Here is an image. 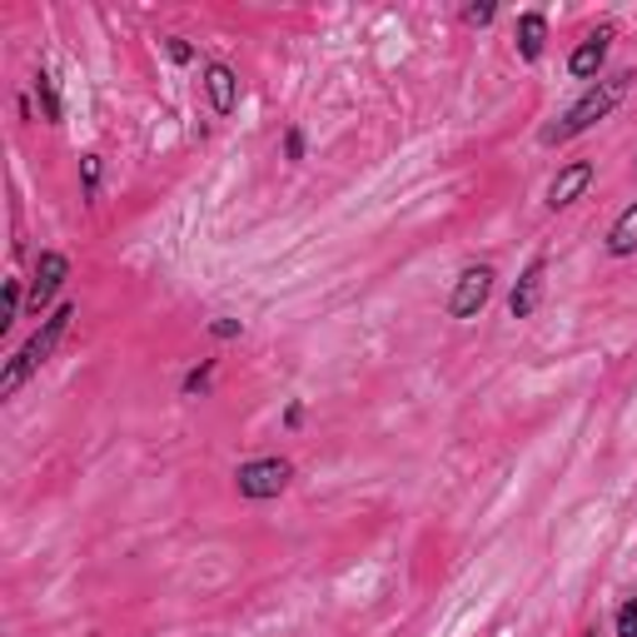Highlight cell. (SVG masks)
<instances>
[{
	"mask_svg": "<svg viewBox=\"0 0 637 637\" xmlns=\"http://www.w3.org/2000/svg\"><path fill=\"white\" fill-rule=\"evenodd\" d=\"M493 264H468L454 280V294H448V319H474L484 314V304L493 299Z\"/></svg>",
	"mask_w": 637,
	"mask_h": 637,
	"instance_id": "4",
	"label": "cell"
},
{
	"mask_svg": "<svg viewBox=\"0 0 637 637\" xmlns=\"http://www.w3.org/2000/svg\"><path fill=\"white\" fill-rule=\"evenodd\" d=\"M284 160H294V164L304 160V130H299V125H289V130H284Z\"/></svg>",
	"mask_w": 637,
	"mask_h": 637,
	"instance_id": "19",
	"label": "cell"
},
{
	"mask_svg": "<svg viewBox=\"0 0 637 637\" xmlns=\"http://www.w3.org/2000/svg\"><path fill=\"white\" fill-rule=\"evenodd\" d=\"M493 15H498L493 0H484V5H464V21H468V25H488Z\"/></svg>",
	"mask_w": 637,
	"mask_h": 637,
	"instance_id": "20",
	"label": "cell"
},
{
	"mask_svg": "<svg viewBox=\"0 0 637 637\" xmlns=\"http://www.w3.org/2000/svg\"><path fill=\"white\" fill-rule=\"evenodd\" d=\"M543 280H548V260H528V270L519 274V284H513V294H508V314L513 319H533L543 304Z\"/></svg>",
	"mask_w": 637,
	"mask_h": 637,
	"instance_id": "8",
	"label": "cell"
},
{
	"mask_svg": "<svg viewBox=\"0 0 637 637\" xmlns=\"http://www.w3.org/2000/svg\"><path fill=\"white\" fill-rule=\"evenodd\" d=\"M593 174H598V164H593V160H572V164H562V170L553 174L548 200H543V205H548V209H568V205H578V200L588 195Z\"/></svg>",
	"mask_w": 637,
	"mask_h": 637,
	"instance_id": "6",
	"label": "cell"
},
{
	"mask_svg": "<svg viewBox=\"0 0 637 637\" xmlns=\"http://www.w3.org/2000/svg\"><path fill=\"white\" fill-rule=\"evenodd\" d=\"M294 478V464L289 458H249V464L235 468V493L249 498V503H264V498H280Z\"/></svg>",
	"mask_w": 637,
	"mask_h": 637,
	"instance_id": "3",
	"label": "cell"
},
{
	"mask_svg": "<svg viewBox=\"0 0 637 637\" xmlns=\"http://www.w3.org/2000/svg\"><path fill=\"white\" fill-rule=\"evenodd\" d=\"M209 378H215V359H200V364L180 378V394H184V399H200V394L209 389Z\"/></svg>",
	"mask_w": 637,
	"mask_h": 637,
	"instance_id": "13",
	"label": "cell"
},
{
	"mask_svg": "<svg viewBox=\"0 0 637 637\" xmlns=\"http://www.w3.org/2000/svg\"><path fill=\"white\" fill-rule=\"evenodd\" d=\"M209 334H215L219 344H229V339L244 334V325H239V319H209Z\"/></svg>",
	"mask_w": 637,
	"mask_h": 637,
	"instance_id": "17",
	"label": "cell"
},
{
	"mask_svg": "<svg viewBox=\"0 0 637 637\" xmlns=\"http://www.w3.org/2000/svg\"><path fill=\"white\" fill-rule=\"evenodd\" d=\"M607 254H613V260L637 254V200L613 219V229H607Z\"/></svg>",
	"mask_w": 637,
	"mask_h": 637,
	"instance_id": "11",
	"label": "cell"
},
{
	"mask_svg": "<svg viewBox=\"0 0 637 637\" xmlns=\"http://www.w3.org/2000/svg\"><path fill=\"white\" fill-rule=\"evenodd\" d=\"M80 184H86V200L100 195V155H80Z\"/></svg>",
	"mask_w": 637,
	"mask_h": 637,
	"instance_id": "15",
	"label": "cell"
},
{
	"mask_svg": "<svg viewBox=\"0 0 637 637\" xmlns=\"http://www.w3.org/2000/svg\"><path fill=\"white\" fill-rule=\"evenodd\" d=\"M70 319H76V304H55V309L41 319V329H35V334L25 339L11 359H5V368H0V399H15V394L25 389V378H31L35 368L60 349V339L70 334Z\"/></svg>",
	"mask_w": 637,
	"mask_h": 637,
	"instance_id": "2",
	"label": "cell"
},
{
	"mask_svg": "<svg viewBox=\"0 0 637 637\" xmlns=\"http://www.w3.org/2000/svg\"><path fill=\"white\" fill-rule=\"evenodd\" d=\"M513 41H519V55L523 60H543V45H548V15L543 11H523L519 25H513Z\"/></svg>",
	"mask_w": 637,
	"mask_h": 637,
	"instance_id": "10",
	"label": "cell"
},
{
	"mask_svg": "<svg viewBox=\"0 0 637 637\" xmlns=\"http://www.w3.org/2000/svg\"><path fill=\"white\" fill-rule=\"evenodd\" d=\"M200 86H205L209 110H215V115H235V105H239V76L225 66V60H205Z\"/></svg>",
	"mask_w": 637,
	"mask_h": 637,
	"instance_id": "9",
	"label": "cell"
},
{
	"mask_svg": "<svg viewBox=\"0 0 637 637\" xmlns=\"http://www.w3.org/2000/svg\"><path fill=\"white\" fill-rule=\"evenodd\" d=\"M304 423V403H289V409H284V429H299Z\"/></svg>",
	"mask_w": 637,
	"mask_h": 637,
	"instance_id": "21",
	"label": "cell"
},
{
	"mask_svg": "<svg viewBox=\"0 0 637 637\" xmlns=\"http://www.w3.org/2000/svg\"><path fill=\"white\" fill-rule=\"evenodd\" d=\"M633 70H613V76H598L593 86L583 90V95L572 100L568 110H562L553 125H543V135L538 140L543 145H568V140H578V135H588L593 125H603L607 115H613L617 105L627 100V90H633Z\"/></svg>",
	"mask_w": 637,
	"mask_h": 637,
	"instance_id": "1",
	"label": "cell"
},
{
	"mask_svg": "<svg viewBox=\"0 0 637 637\" xmlns=\"http://www.w3.org/2000/svg\"><path fill=\"white\" fill-rule=\"evenodd\" d=\"M617 637H637V598L617 607Z\"/></svg>",
	"mask_w": 637,
	"mask_h": 637,
	"instance_id": "16",
	"label": "cell"
},
{
	"mask_svg": "<svg viewBox=\"0 0 637 637\" xmlns=\"http://www.w3.org/2000/svg\"><path fill=\"white\" fill-rule=\"evenodd\" d=\"M633 174H637V160H633Z\"/></svg>",
	"mask_w": 637,
	"mask_h": 637,
	"instance_id": "22",
	"label": "cell"
},
{
	"mask_svg": "<svg viewBox=\"0 0 637 637\" xmlns=\"http://www.w3.org/2000/svg\"><path fill=\"white\" fill-rule=\"evenodd\" d=\"M70 280V260L60 254V249H41V260H35V280H31V299H25V309L41 319L45 309L55 304V294L66 289Z\"/></svg>",
	"mask_w": 637,
	"mask_h": 637,
	"instance_id": "5",
	"label": "cell"
},
{
	"mask_svg": "<svg viewBox=\"0 0 637 637\" xmlns=\"http://www.w3.org/2000/svg\"><path fill=\"white\" fill-rule=\"evenodd\" d=\"M164 50H170V60H174V66H190V60H195L190 41H180V35H164Z\"/></svg>",
	"mask_w": 637,
	"mask_h": 637,
	"instance_id": "18",
	"label": "cell"
},
{
	"mask_svg": "<svg viewBox=\"0 0 637 637\" xmlns=\"http://www.w3.org/2000/svg\"><path fill=\"white\" fill-rule=\"evenodd\" d=\"M613 35H617V25H598V31H588V41H578V50L568 55L572 80H588V86H593V80L603 76V60H607Z\"/></svg>",
	"mask_w": 637,
	"mask_h": 637,
	"instance_id": "7",
	"label": "cell"
},
{
	"mask_svg": "<svg viewBox=\"0 0 637 637\" xmlns=\"http://www.w3.org/2000/svg\"><path fill=\"white\" fill-rule=\"evenodd\" d=\"M21 304H25L21 280H11V284H5V314H0V334H11V329H15V319H21Z\"/></svg>",
	"mask_w": 637,
	"mask_h": 637,
	"instance_id": "14",
	"label": "cell"
},
{
	"mask_svg": "<svg viewBox=\"0 0 637 637\" xmlns=\"http://www.w3.org/2000/svg\"><path fill=\"white\" fill-rule=\"evenodd\" d=\"M31 95L41 100V120H45V125H60V120H66V105H60V90H55V76H50V70H35Z\"/></svg>",
	"mask_w": 637,
	"mask_h": 637,
	"instance_id": "12",
	"label": "cell"
}]
</instances>
